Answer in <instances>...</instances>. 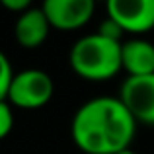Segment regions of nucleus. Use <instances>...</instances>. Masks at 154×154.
Here are the masks:
<instances>
[{"instance_id": "1", "label": "nucleus", "mask_w": 154, "mask_h": 154, "mask_svg": "<svg viewBox=\"0 0 154 154\" xmlns=\"http://www.w3.org/2000/svg\"><path fill=\"white\" fill-rule=\"evenodd\" d=\"M135 133L137 119L119 96L88 100L70 121L72 143L86 154H119L131 148Z\"/></svg>"}, {"instance_id": "2", "label": "nucleus", "mask_w": 154, "mask_h": 154, "mask_svg": "<svg viewBox=\"0 0 154 154\" xmlns=\"http://www.w3.org/2000/svg\"><path fill=\"white\" fill-rule=\"evenodd\" d=\"M121 45L98 31L76 39L68 53V64L80 78L90 82H105L123 70L121 66Z\"/></svg>"}, {"instance_id": "3", "label": "nucleus", "mask_w": 154, "mask_h": 154, "mask_svg": "<svg viewBox=\"0 0 154 154\" xmlns=\"http://www.w3.org/2000/svg\"><path fill=\"white\" fill-rule=\"evenodd\" d=\"M55 82L41 68H26L14 74L8 90V103L20 109H39L51 102Z\"/></svg>"}, {"instance_id": "4", "label": "nucleus", "mask_w": 154, "mask_h": 154, "mask_svg": "<svg viewBox=\"0 0 154 154\" xmlns=\"http://www.w3.org/2000/svg\"><path fill=\"white\" fill-rule=\"evenodd\" d=\"M119 100L137 123L154 127V74L127 76L119 88Z\"/></svg>"}, {"instance_id": "5", "label": "nucleus", "mask_w": 154, "mask_h": 154, "mask_svg": "<svg viewBox=\"0 0 154 154\" xmlns=\"http://www.w3.org/2000/svg\"><path fill=\"white\" fill-rule=\"evenodd\" d=\"M105 10L125 33L143 35L154 27V0H107Z\"/></svg>"}, {"instance_id": "6", "label": "nucleus", "mask_w": 154, "mask_h": 154, "mask_svg": "<svg viewBox=\"0 0 154 154\" xmlns=\"http://www.w3.org/2000/svg\"><path fill=\"white\" fill-rule=\"evenodd\" d=\"M41 8L53 29L63 31L84 27L96 12L94 0H45Z\"/></svg>"}, {"instance_id": "7", "label": "nucleus", "mask_w": 154, "mask_h": 154, "mask_svg": "<svg viewBox=\"0 0 154 154\" xmlns=\"http://www.w3.org/2000/svg\"><path fill=\"white\" fill-rule=\"evenodd\" d=\"M51 23L41 6H31L20 14L14 23V37L23 49H37L47 41L51 33Z\"/></svg>"}, {"instance_id": "8", "label": "nucleus", "mask_w": 154, "mask_h": 154, "mask_svg": "<svg viewBox=\"0 0 154 154\" xmlns=\"http://www.w3.org/2000/svg\"><path fill=\"white\" fill-rule=\"evenodd\" d=\"M121 66L127 76L154 74V43L143 37L125 39L121 45Z\"/></svg>"}, {"instance_id": "9", "label": "nucleus", "mask_w": 154, "mask_h": 154, "mask_svg": "<svg viewBox=\"0 0 154 154\" xmlns=\"http://www.w3.org/2000/svg\"><path fill=\"white\" fill-rule=\"evenodd\" d=\"M14 74L16 72L12 70L10 59L4 55V51H0V102H6L8 100V90H10Z\"/></svg>"}, {"instance_id": "10", "label": "nucleus", "mask_w": 154, "mask_h": 154, "mask_svg": "<svg viewBox=\"0 0 154 154\" xmlns=\"http://www.w3.org/2000/svg\"><path fill=\"white\" fill-rule=\"evenodd\" d=\"M12 129H14V109L6 100L0 102V140L10 135Z\"/></svg>"}, {"instance_id": "11", "label": "nucleus", "mask_w": 154, "mask_h": 154, "mask_svg": "<svg viewBox=\"0 0 154 154\" xmlns=\"http://www.w3.org/2000/svg\"><path fill=\"white\" fill-rule=\"evenodd\" d=\"M98 33L103 35V37H107V39H113V41H123L125 31L121 29V26L115 22V20H111L109 16H105V20L98 27Z\"/></svg>"}, {"instance_id": "12", "label": "nucleus", "mask_w": 154, "mask_h": 154, "mask_svg": "<svg viewBox=\"0 0 154 154\" xmlns=\"http://www.w3.org/2000/svg\"><path fill=\"white\" fill-rule=\"evenodd\" d=\"M2 6L10 12H16V16H20L23 12H27L33 4L29 0H2Z\"/></svg>"}, {"instance_id": "13", "label": "nucleus", "mask_w": 154, "mask_h": 154, "mask_svg": "<svg viewBox=\"0 0 154 154\" xmlns=\"http://www.w3.org/2000/svg\"><path fill=\"white\" fill-rule=\"evenodd\" d=\"M119 154H139V152L133 150V148H127V150H123V152H119Z\"/></svg>"}]
</instances>
